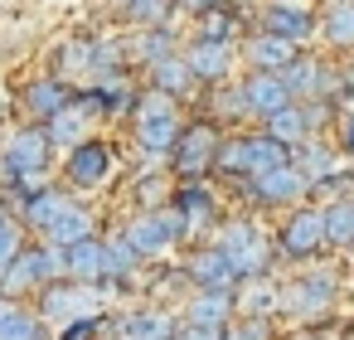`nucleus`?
Here are the masks:
<instances>
[{
  "instance_id": "10",
  "label": "nucleus",
  "mask_w": 354,
  "mask_h": 340,
  "mask_svg": "<svg viewBox=\"0 0 354 340\" xmlns=\"http://www.w3.org/2000/svg\"><path fill=\"white\" fill-rule=\"evenodd\" d=\"M248 59H252V69H267V73H286L301 54H296V44L291 39H281V35H272V30H262L252 44H248Z\"/></svg>"
},
{
  "instance_id": "13",
  "label": "nucleus",
  "mask_w": 354,
  "mask_h": 340,
  "mask_svg": "<svg viewBox=\"0 0 354 340\" xmlns=\"http://www.w3.org/2000/svg\"><path fill=\"white\" fill-rule=\"evenodd\" d=\"M185 59H189L194 78H223V73L233 69V49H228V39H199Z\"/></svg>"
},
{
  "instance_id": "40",
  "label": "nucleus",
  "mask_w": 354,
  "mask_h": 340,
  "mask_svg": "<svg viewBox=\"0 0 354 340\" xmlns=\"http://www.w3.org/2000/svg\"><path fill=\"white\" fill-rule=\"evenodd\" d=\"M223 340H267V325H262V321H248V325H238V330H228Z\"/></svg>"
},
{
  "instance_id": "30",
  "label": "nucleus",
  "mask_w": 354,
  "mask_h": 340,
  "mask_svg": "<svg viewBox=\"0 0 354 340\" xmlns=\"http://www.w3.org/2000/svg\"><path fill=\"white\" fill-rule=\"evenodd\" d=\"M136 262H141V253L127 243V233L122 238H107V277H131Z\"/></svg>"
},
{
  "instance_id": "20",
  "label": "nucleus",
  "mask_w": 354,
  "mask_h": 340,
  "mask_svg": "<svg viewBox=\"0 0 354 340\" xmlns=\"http://www.w3.org/2000/svg\"><path fill=\"white\" fill-rule=\"evenodd\" d=\"M35 282H44L39 253H20L10 267H0V292H6V296H15V292H25V287H35Z\"/></svg>"
},
{
  "instance_id": "7",
  "label": "nucleus",
  "mask_w": 354,
  "mask_h": 340,
  "mask_svg": "<svg viewBox=\"0 0 354 340\" xmlns=\"http://www.w3.org/2000/svg\"><path fill=\"white\" fill-rule=\"evenodd\" d=\"M44 156H49V132H15L10 141H6V165L20 175V180H30V175H39L44 170Z\"/></svg>"
},
{
  "instance_id": "37",
  "label": "nucleus",
  "mask_w": 354,
  "mask_h": 340,
  "mask_svg": "<svg viewBox=\"0 0 354 340\" xmlns=\"http://www.w3.org/2000/svg\"><path fill=\"white\" fill-rule=\"evenodd\" d=\"M131 20L160 25V20H165V0H131Z\"/></svg>"
},
{
  "instance_id": "12",
  "label": "nucleus",
  "mask_w": 354,
  "mask_h": 340,
  "mask_svg": "<svg viewBox=\"0 0 354 340\" xmlns=\"http://www.w3.org/2000/svg\"><path fill=\"white\" fill-rule=\"evenodd\" d=\"M68 277L73 282H97L107 277V243L102 238H83L68 248Z\"/></svg>"
},
{
  "instance_id": "34",
  "label": "nucleus",
  "mask_w": 354,
  "mask_h": 340,
  "mask_svg": "<svg viewBox=\"0 0 354 340\" xmlns=\"http://www.w3.org/2000/svg\"><path fill=\"white\" fill-rule=\"evenodd\" d=\"M15 258H20V224L0 219V267H10Z\"/></svg>"
},
{
  "instance_id": "35",
  "label": "nucleus",
  "mask_w": 354,
  "mask_h": 340,
  "mask_svg": "<svg viewBox=\"0 0 354 340\" xmlns=\"http://www.w3.org/2000/svg\"><path fill=\"white\" fill-rule=\"evenodd\" d=\"M175 93H165V88H151L141 102H136V117H165V112H175V102H170Z\"/></svg>"
},
{
  "instance_id": "46",
  "label": "nucleus",
  "mask_w": 354,
  "mask_h": 340,
  "mask_svg": "<svg viewBox=\"0 0 354 340\" xmlns=\"http://www.w3.org/2000/svg\"><path fill=\"white\" fill-rule=\"evenodd\" d=\"M0 219H6V209H0Z\"/></svg>"
},
{
  "instance_id": "19",
  "label": "nucleus",
  "mask_w": 354,
  "mask_h": 340,
  "mask_svg": "<svg viewBox=\"0 0 354 340\" xmlns=\"http://www.w3.org/2000/svg\"><path fill=\"white\" fill-rule=\"evenodd\" d=\"M68 204H73V199H68L64 190H35V195L25 199V224H30V229H49Z\"/></svg>"
},
{
  "instance_id": "15",
  "label": "nucleus",
  "mask_w": 354,
  "mask_h": 340,
  "mask_svg": "<svg viewBox=\"0 0 354 340\" xmlns=\"http://www.w3.org/2000/svg\"><path fill=\"white\" fill-rule=\"evenodd\" d=\"M267 136H277L281 146H301V141H310V117H306V107L291 102V107L272 112V117H267Z\"/></svg>"
},
{
  "instance_id": "29",
  "label": "nucleus",
  "mask_w": 354,
  "mask_h": 340,
  "mask_svg": "<svg viewBox=\"0 0 354 340\" xmlns=\"http://www.w3.org/2000/svg\"><path fill=\"white\" fill-rule=\"evenodd\" d=\"M30 112H39V117L64 112V83H59V78H39V83L30 88Z\"/></svg>"
},
{
  "instance_id": "16",
  "label": "nucleus",
  "mask_w": 354,
  "mask_h": 340,
  "mask_svg": "<svg viewBox=\"0 0 354 340\" xmlns=\"http://www.w3.org/2000/svg\"><path fill=\"white\" fill-rule=\"evenodd\" d=\"M296 170H301L310 185H325L330 175H339V156H335L330 146H320V141H301V151H296Z\"/></svg>"
},
{
  "instance_id": "8",
  "label": "nucleus",
  "mask_w": 354,
  "mask_h": 340,
  "mask_svg": "<svg viewBox=\"0 0 354 340\" xmlns=\"http://www.w3.org/2000/svg\"><path fill=\"white\" fill-rule=\"evenodd\" d=\"M107 175H112V151H107L102 141H83V146L68 151V180H73V185L93 190V185H102Z\"/></svg>"
},
{
  "instance_id": "22",
  "label": "nucleus",
  "mask_w": 354,
  "mask_h": 340,
  "mask_svg": "<svg viewBox=\"0 0 354 340\" xmlns=\"http://www.w3.org/2000/svg\"><path fill=\"white\" fill-rule=\"evenodd\" d=\"M325 39L335 49H354V0H335L325 10Z\"/></svg>"
},
{
  "instance_id": "28",
  "label": "nucleus",
  "mask_w": 354,
  "mask_h": 340,
  "mask_svg": "<svg viewBox=\"0 0 354 340\" xmlns=\"http://www.w3.org/2000/svg\"><path fill=\"white\" fill-rule=\"evenodd\" d=\"M170 316L165 311H131L127 316V335L131 340H170Z\"/></svg>"
},
{
  "instance_id": "31",
  "label": "nucleus",
  "mask_w": 354,
  "mask_h": 340,
  "mask_svg": "<svg viewBox=\"0 0 354 340\" xmlns=\"http://www.w3.org/2000/svg\"><path fill=\"white\" fill-rule=\"evenodd\" d=\"M0 340H39V321L20 306L6 311V321H0Z\"/></svg>"
},
{
  "instance_id": "9",
  "label": "nucleus",
  "mask_w": 354,
  "mask_h": 340,
  "mask_svg": "<svg viewBox=\"0 0 354 340\" xmlns=\"http://www.w3.org/2000/svg\"><path fill=\"white\" fill-rule=\"evenodd\" d=\"M252 190H257V199H262V204H296V199L310 190V180H306L296 165H281V170L257 175V180H252Z\"/></svg>"
},
{
  "instance_id": "11",
  "label": "nucleus",
  "mask_w": 354,
  "mask_h": 340,
  "mask_svg": "<svg viewBox=\"0 0 354 340\" xmlns=\"http://www.w3.org/2000/svg\"><path fill=\"white\" fill-rule=\"evenodd\" d=\"M218 136H214V127H189L185 136H180V170L185 175H199L204 165H214L218 161Z\"/></svg>"
},
{
  "instance_id": "4",
  "label": "nucleus",
  "mask_w": 354,
  "mask_h": 340,
  "mask_svg": "<svg viewBox=\"0 0 354 340\" xmlns=\"http://www.w3.org/2000/svg\"><path fill=\"white\" fill-rule=\"evenodd\" d=\"M185 272L204 287V292H233V282H243V272L233 267V258L214 243V248H199V253H189V262H185Z\"/></svg>"
},
{
  "instance_id": "24",
  "label": "nucleus",
  "mask_w": 354,
  "mask_h": 340,
  "mask_svg": "<svg viewBox=\"0 0 354 340\" xmlns=\"http://www.w3.org/2000/svg\"><path fill=\"white\" fill-rule=\"evenodd\" d=\"M281 165H291V151L277 141V136H252V180L257 175H267V170H281Z\"/></svg>"
},
{
  "instance_id": "26",
  "label": "nucleus",
  "mask_w": 354,
  "mask_h": 340,
  "mask_svg": "<svg viewBox=\"0 0 354 340\" xmlns=\"http://www.w3.org/2000/svg\"><path fill=\"white\" fill-rule=\"evenodd\" d=\"M325 238L335 248H349L354 243V199H335L325 209Z\"/></svg>"
},
{
  "instance_id": "23",
  "label": "nucleus",
  "mask_w": 354,
  "mask_h": 340,
  "mask_svg": "<svg viewBox=\"0 0 354 340\" xmlns=\"http://www.w3.org/2000/svg\"><path fill=\"white\" fill-rule=\"evenodd\" d=\"M83 127H88V117H83V112H73V107H64V112H54V117H49V127H44V132H49V141H54V146H68V151H73V146H83Z\"/></svg>"
},
{
  "instance_id": "41",
  "label": "nucleus",
  "mask_w": 354,
  "mask_h": 340,
  "mask_svg": "<svg viewBox=\"0 0 354 340\" xmlns=\"http://www.w3.org/2000/svg\"><path fill=\"white\" fill-rule=\"evenodd\" d=\"M160 190H165V185H160V175L141 180V204H151V209H156V204H160Z\"/></svg>"
},
{
  "instance_id": "6",
  "label": "nucleus",
  "mask_w": 354,
  "mask_h": 340,
  "mask_svg": "<svg viewBox=\"0 0 354 340\" xmlns=\"http://www.w3.org/2000/svg\"><path fill=\"white\" fill-rule=\"evenodd\" d=\"M243 98H248V112H262V117H272V112H281V107L296 102L291 88H286V78H281V73H267V69H257V73L243 83Z\"/></svg>"
},
{
  "instance_id": "32",
  "label": "nucleus",
  "mask_w": 354,
  "mask_h": 340,
  "mask_svg": "<svg viewBox=\"0 0 354 340\" xmlns=\"http://www.w3.org/2000/svg\"><path fill=\"white\" fill-rule=\"evenodd\" d=\"M218 170H252V141H223L218 146V161H214Z\"/></svg>"
},
{
  "instance_id": "39",
  "label": "nucleus",
  "mask_w": 354,
  "mask_h": 340,
  "mask_svg": "<svg viewBox=\"0 0 354 340\" xmlns=\"http://www.w3.org/2000/svg\"><path fill=\"white\" fill-rule=\"evenodd\" d=\"M223 335H228L223 325H194V321H185V330L175 340H223Z\"/></svg>"
},
{
  "instance_id": "5",
  "label": "nucleus",
  "mask_w": 354,
  "mask_h": 340,
  "mask_svg": "<svg viewBox=\"0 0 354 340\" xmlns=\"http://www.w3.org/2000/svg\"><path fill=\"white\" fill-rule=\"evenodd\" d=\"M320 243H330V238H325V209H301V214H291V224L281 229V248H286L291 258H310V253H320Z\"/></svg>"
},
{
  "instance_id": "25",
  "label": "nucleus",
  "mask_w": 354,
  "mask_h": 340,
  "mask_svg": "<svg viewBox=\"0 0 354 340\" xmlns=\"http://www.w3.org/2000/svg\"><path fill=\"white\" fill-rule=\"evenodd\" d=\"M233 311V296L228 292H199L189 301V321L194 325H223V316Z\"/></svg>"
},
{
  "instance_id": "2",
  "label": "nucleus",
  "mask_w": 354,
  "mask_h": 340,
  "mask_svg": "<svg viewBox=\"0 0 354 340\" xmlns=\"http://www.w3.org/2000/svg\"><path fill=\"white\" fill-rule=\"evenodd\" d=\"M218 248L233 258V267L243 272V282L267 272V243H262L257 224H248V219H228V224L218 229Z\"/></svg>"
},
{
  "instance_id": "14",
  "label": "nucleus",
  "mask_w": 354,
  "mask_h": 340,
  "mask_svg": "<svg viewBox=\"0 0 354 340\" xmlns=\"http://www.w3.org/2000/svg\"><path fill=\"white\" fill-rule=\"evenodd\" d=\"M136 141H141L151 156L180 146V117H175V112H165V117H136Z\"/></svg>"
},
{
  "instance_id": "3",
  "label": "nucleus",
  "mask_w": 354,
  "mask_h": 340,
  "mask_svg": "<svg viewBox=\"0 0 354 340\" xmlns=\"http://www.w3.org/2000/svg\"><path fill=\"white\" fill-rule=\"evenodd\" d=\"M330 301H335V277L330 272H306L281 292V306L301 321H315L320 311H330Z\"/></svg>"
},
{
  "instance_id": "18",
  "label": "nucleus",
  "mask_w": 354,
  "mask_h": 340,
  "mask_svg": "<svg viewBox=\"0 0 354 340\" xmlns=\"http://www.w3.org/2000/svg\"><path fill=\"white\" fill-rule=\"evenodd\" d=\"M49 243H59V248H73V243H83V238H93V214L88 209H78V204H68L49 229Z\"/></svg>"
},
{
  "instance_id": "36",
  "label": "nucleus",
  "mask_w": 354,
  "mask_h": 340,
  "mask_svg": "<svg viewBox=\"0 0 354 340\" xmlns=\"http://www.w3.org/2000/svg\"><path fill=\"white\" fill-rule=\"evenodd\" d=\"M59 59H64V69H68V73H83V69H93V44L68 39V49H64Z\"/></svg>"
},
{
  "instance_id": "21",
  "label": "nucleus",
  "mask_w": 354,
  "mask_h": 340,
  "mask_svg": "<svg viewBox=\"0 0 354 340\" xmlns=\"http://www.w3.org/2000/svg\"><path fill=\"white\" fill-rule=\"evenodd\" d=\"M267 30H272V35H281V39H291V44H301V39L310 35V10L267 6Z\"/></svg>"
},
{
  "instance_id": "43",
  "label": "nucleus",
  "mask_w": 354,
  "mask_h": 340,
  "mask_svg": "<svg viewBox=\"0 0 354 340\" xmlns=\"http://www.w3.org/2000/svg\"><path fill=\"white\" fill-rule=\"evenodd\" d=\"M344 146H349V151H354V112H349V117H344Z\"/></svg>"
},
{
  "instance_id": "38",
  "label": "nucleus",
  "mask_w": 354,
  "mask_h": 340,
  "mask_svg": "<svg viewBox=\"0 0 354 340\" xmlns=\"http://www.w3.org/2000/svg\"><path fill=\"white\" fill-rule=\"evenodd\" d=\"M175 49H170V35H151L146 44H141V59H151V69L160 64V59H170Z\"/></svg>"
},
{
  "instance_id": "1",
  "label": "nucleus",
  "mask_w": 354,
  "mask_h": 340,
  "mask_svg": "<svg viewBox=\"0 0 354 340\" xmlns=\"http://www.w3.org/2000/svg\"><path fill=\"white\" fill-rule=\"evenodd\" d=\"M189 233V214L185 209H146L127 224V243L141 253V258H160L170 253L180 238Z\"/></svg>"
},
{
  "instance_id": "17",
  "label": "nucleus",
  "mask_w": 354,
  "mask_h": 340,
  "mask_svg": "<svg viewBox=\"0 0 354 340\" xmlns=\"http://www.w3.org/2000/svg\"><path fill=\"white\" fill-rule=\"evenodd\" d=\"M39 316L54 321V325H68V321H83V306H78V282H59L44 292L39 301Z\"/></svg>"
},
{
  "instance_id": "42",
  "label": "nucleus",
  "mask_w": 354,
  "mask_h": 340,
  "mask_svg": "<svg viewBox=\"0 0 354 340\" xmlns=\"http://www.w3.org/2000/svg\"><path fill=\"white\" fill-rule=\"evenodd\" d=\"M272 6H286V10H310V0H272Z\"/></svg>"
},
{
  "instance_id": "45",
  "label": "nucleus",
  "mask_w": 354,
  "mask_h": 340,
  "mask_svg": "<svg viewBox=\"0 0 354 340\" xmlns=\"http://www.w3.org/2000/svg\"><path fill=\"white\" fill-rule=\"evenodd\" d=\"M296 340H315V335H296Z\"/></svg>"
},
{
  "instance_id": "44",
  "label": "nucleus",
  "mask_w": 354,
  "mask_h": 340,
  "mask_svg": "<svg viewBox=\"0 0 354 340\" xmlns=\"http://www.w3.org/2000/svg\"><path fill=\"white\" fill-rule=\"evenodd\" d=\"M185 6H189V10H199V6H214V0H185Z\"/></svg>"
},
{
  "instance_id": "27",
  "label": "nucleus",
  "mask_w": 354,
  "mask_h": 340,
  "mask_svg": "<svg viewBox=\"0 0 354 340\" xmlns=\"http://www.w3.org/2000/svg\"><path fill=\"white\" fill-rule=\"evenodd\" d=\"M156 88H165V93H189V88H194L189 59H180V54L160 59V64H156Z\"/></svg>"
},
{
  "instance_id": "33",
  "label": "nucleus",
  "mask_w": 354,
  "mask_h": 340,
  "mask_svg": "<svg viewBox=\"0 0 354 340\" xmlns=\"http://www.w3.org/2000/svg\"><path fill=\"white\" fill-rule=\"evenodd\" d=\"M180 209L189 214V224H204V219L214 214V199H209V190H199V185H189V190L180 195Z\"/></svg>"
}]
</instances>
